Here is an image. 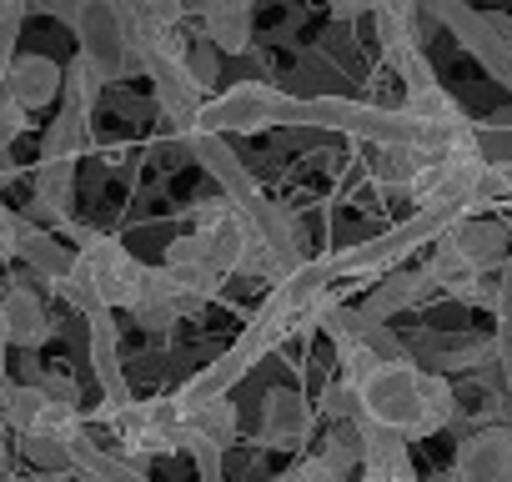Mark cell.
I'll return each instance as SVG.
<instances>
[{"mask_svg": "<svg viewBox=\"0 0 512 482\" xmlns=\"http://www.w3.org/2000/svg\"><path fill=\"white\" fill-rule=\"evenodd\" d=\"M287 101H292V96H282V91L267 86V81H241V86L221 91L216 101H206L201 116H196V126H201V131H216V136L262 131V126L287 121Z\"/></svg>", "mask_w": 512, "mask_h": 482, "instance_id": "5", "label": "cell"}, {"mask_svg": "<svg viewBox=\"0 0 512 482\" xmlns=\"http://www.w3.org/2000/svg\"><path fill=\"white\" fill-rule=\"evenodd\" d=\"M116 427L141 452H176V447H186L181 442V402H136L131 397L116 412Z\"/></svg>", "mask_w": 512, "mask_h": 482, "instance_id": "7", "label": "cell"}, {"mask_svg": "<svg viewBox=\"0 0 512 482\" xmlns=\"http://www.w3.org/2000/svg\"><path fill=\"white\" fill-rule=\"evenodd\" d=\"M372 11H407V16H417V0H377Z\"/></svg>", "mask_w": 512, "mask_h": 482, "instance_id": "18", "label": "cell"}, {"mask_svg": "<svg viewBox=\"0 0 512 482\" xmlns=\"http://www.w3.org/2000/svg\"><path fill=\"white\" fill-rule=\"evenodd\" d=\"M352 387H357V417H367V422H377V427H387L407 442L432 437L457 417V397H452L447 377L432 372V367H417L412 357L377 362Z\"/></svg>", "mask_w": 512, "mask_h": 482, "instance_id": "1", "label": "cell"}, {"mask_svg": "<svg viewBox=\"0 0 512 482\" xmlns=\"http://www.w3.org/2000/svg\"><path fill=\"white\" fill-rule=\"evenodd\" d=\"M11 257H26L41 277H51L56 287L66 282V272H71V252L61 247V241L56 236H46V231H36L26 216H16V226H11Z\"/></svg>", "mask_w": 512, "mask_h": 482, "instance_id": "11", "label": "cell"}, {"mask_svg": "<svg viewBox=\"0 0 512 482\" xmlns=\"http://www.w3.org/2000/svg\"><path fill=\"white\" fill-rule=\"evenodd\" d=\"M422 6L462 41V51H467L497 86L512 91V36H507V31H497L482 11L467 6V0H422Z\"/></svg>", "mask_w": 512, "mask_h": 482, "instance_id": "4", "label": "cell"}, {"mask_svg": "<svg viewBox=\"0 0 512 482\" xmlns=\"http://www.w3.org/2000/svg\"><path fill=\"white\" fill-rule=\"evenodd\" d=\"M387 482H417V467H412L407 447H397V452H392V462H387Z\"/></svg>", "mask_w": 512, "mask_h": 482, "instance_id": "17", "label": "cell"}, {"mask_svg": "<svg viewBox=\"0 0 512 482\" xmlns=\"http://www.w3.org/2000/svg\"><path fill=\"white\" fill-rule=\"evenodd\" d=\"M0 312H6V337H11L16 347H36V342H46V337H51L46 307H41L26 287H16V292L0 297Z\"/></svg>", "mask_w": 512, "mask_h": 482, "instance_id": "14", "label": "cell"}, {"mask_svg": "<svg viewBox=\"0 0 512 482\" xmlns=\"http://www.w3.org/2000/svg\"><path fill=\"white\" fill-rule=\"evenodd\" d=\"M432 292V277H427V267L422 272H392L367 302H362V312L367 317H377V322H387L392 312H402V307H417L422 297Z\"/></svg>", "mask_w": 512, "mask_h": 482, "instance_id": "13", "label": "cell"}, {"mask_svg": "<svg viewBox=\"0 0 512 482\" xmlns=\"http://www.w3.org/2000/svg\"><path fill=\"white\" fill-rule=\"evenodd\" d=\"M267 432L282 442V447H297L307 432H312V407L292 392H272L267 397Z\"/></svg>", "mask_w": 512, "mask_h": 482, "instance_id": "15", "label": "cell"}, {"mask_svg": "<svg viewBox=\"0 0 512 482\" xmlns=\"http://www.w3.org/2000/svg\"><path fill=\"white\" fill-rule=\"evenodd\" d=\"M452 221V211H442V206H417L407 221H397L392 231H382L377 241H362V247H347V252H337L332 262H337V277H367V272H387V267H397V262H407L417 247H427V241L442 231Z\"/></svg>", "mask_w": 512, "mask_h": 482, "instance_id": "3", "label": "cell"}, {"mask_svg": "<svg viewBox=\"0 0 512 482\" xmlns=\"http://www.w3.org/2000/svg\"><path fill=\"white\" fill-rule=\"evenodd\" d=\"M412 352H422V362H427L432 372H467V367L497 362L492 337H472V332H462V337H452V332H427L422 342H412Z\"/></svg>", "mask_w": 512, "mask_h": 482, "instance_id": "9", "label": "cell"}, {"mask_svg": "<svg viewBox=\"0 0 512 482\" xmlns=\"http://www.w3.org/2000/svg\"><path fill=\"white\" fill-rule=\"evenodd\" d=\"M201 36L216 51H246V41H251V0H201Z\"/></svg>", "mask_w": 512, "mask_h": 482, "instance_id": "12", "label": "cell"}, {"mask_svg": "<svg viewBox=\"0 0 512 482\" xmlns=\"http://www.w3.org/2000/svg\"><path fill=\"white\" fill-rule=\"evenodd\" d=\"M31 11H51L61 21L76 26V41H81V61L101 76V81H121L126 76V61H131V26H126V11L116 0H31Z\"/></svg>", "mask_w": 512, "mask_h": 482, "instance_id": "2", "label": "cell"}, {"mask_svg": "<svg viewBox=\"0 0 512 482\" xmlns=\"http://www.w3.org/2000/svg\"><path fill=\"white\" fill-rule=\"evenodd\" d=\"M432 482H512V427H482L462 437L447 477Z\"/></svg>", "mask_w": 512, "mask_h": 482, "instance_id": "6", "label": "cell"}, {"mask_svg": "<svg viewBox=\"0 0 512 482\" xmlns=\"http://www.w3.org/2000/svg\"><path fill=\"white\" fill-rule=\"evenodd\" d=\"M91 322V362H96V377L106 387V417H116L126 402H131V387H126V372H121V352H116V322H111V307H96L86 312Z\"/></svg>", "mask_w": 512, "mask_h": 482, "instance_id": "8", "label": "cell"}, {"mask_svg": "<svg viewBox=\"0 0 512 482\" xmlns=\"http://www.w3.org/2000/svg\"><path fill=\"white\" fill-rule=\"evenodd\" d=\"M6 96H16L26 111L51 106L61 96V66L46 56H11L6 61Z\"/></svg>", "mask_w": 512, "mask_h": 482, "instance_id": "10", "label": "cell"}, {"mask_svg": "<svg viewBox=\"0 0 512 482\" xmlns=\"http://www.w3.org/2000/svg\"><path fill=\"white\" fill-rule=\"evenodd\" d=\"M191 452H196L201 482H221V447H191Z\"/></svg>", "mask_w": 512, "mask_h": 482, "instance_id": "16", "label": "cell"}]
</instances>
